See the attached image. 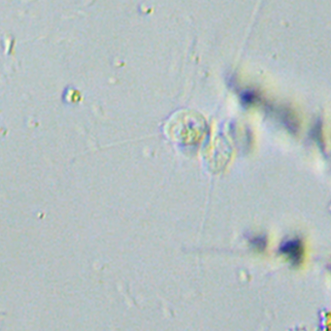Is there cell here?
<instances>
[{
	"label": "cell",
	"instance_id": "cell-1",
	"mask_svg": "<svg viewBox=\"0 0 331 331\" xmlns=\"http://www.w3.org/2000/svg\"><path fill=\"white\" fill-rule=\"evenodd\" d=\"M280 252L286 256L293 264H299L304 255L303 243L299 239L286 241L281 246Z\"/></svg>",
	"mask_w": 331,
	"mask_h": 331
}]
</instances>
